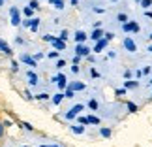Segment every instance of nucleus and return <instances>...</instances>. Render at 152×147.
<instances>
[{
  "mask_svg": "<svg viewBox=\"0 0 152 147\" xmlns=\"http://www.w3.org/2000/svg\"><path fill=\"white\" fill-rule=\"evenodd\" d=\"M10 17H11V25L13 27L21 25V13H19V8H17V6H11L10 8Z\"/></svg>",
  "mask_w": 152,
  "mask_h": 147,
  "instance_id": "1",
  "label": "nucleus"
},
{
  "mask_svg": "<svg viewBox=\"0 0 152 147\" xmlns=\"http://www.w3.org/2000/svg\"><path fill=\"white\" fill-rule=\"evenodd\" d=\"M122 30H124V32H139V30H141V27H139L135 21H128V23L122 25Z\"/></svg>",
  "mask_w": 152,
  "mask_h": 147,
  "instance_id": "2",
  "label": "nucleus"
},
{
  "mask_svg": "<svg viewBox=\"0 0 152 147\" xmlns=\"http://www.w3.org/2000/svg\"><path fill=\"white\" fill-rule=\"evenodd\" d=\"M90 51H92V49H88L85 44H77V47H75V55H79V57H85V58H86V57L90 55Z\"/></svg>",
  "mask_w": 152,
  "mask_h": 147,
  "instance_id": "3",
  "label": "nucleus"
},
{
  "mask_svg": "<svg viewBox=\"0 0 152 147\" xmlns=\"http://www.w3.org/2000/svg\"><path fill=\"white\" fill-rule=\"evenodd\" d=\"M124 47H126V51H130V53H135L137 51V45H135V42H133L130 36L124 38Z\"/></svg>",
  "mask_w": 152,
  "mask_h": 147,
  "instance_id": "4",
  "label": "nucleus"
},
{
  "mask_svg": "<svg viewBox=\"0 0 152 147\" xmlns=\"http://www.w3.org/2000/svg\"><path fill=\"white\" fill-rule=\"evenodd\" d=\"M107 40H105V38H102V40H98V42H96V45H94V49H92V51H94V53H102L105 47H107Z\"/></svg>",
  "mask_w": 152,
  "mask_h": 147,
  "instance_id": "5",
  "label": "nucleus"
},
{
  "mask_svg": "<svg viewBox=\"0 0 152 147\" xmlns=\"http://www.w3.org/2000/svg\"><path fill=\"white\" fill-rule=\"evenodd\" d=\"M53 47H55L56 51H64L66 49V42H64V40H60V38H53Z\"/></svg>",
  "mask_w": 152,
  "mask_h": 147,
  "instance_id": "6",
  "label": "nucleus"
},
{
  "mask_svg": "<svg viewBox=\"0 0 152 147\" xmlns=\"http://www.w3.org/2000/svg\"><path fill=\"white\" fill-rule=\"evenodd\" d=\"M69 89H73V91H85L86 89V85L83 83V81H72V83H68Z\"/></svg>",
  "mask_w": 152,
  "mask_h": 147,
  "instance_id": "7",
  "label": "nucleus"
},
{
  "mask_svg": "<svg viewBox=\"0 0 152 147\" xmlns=\"http://www.w3.org/2000/svg\"><path fill=\"white\" fill-rule=\"evenodd\" d=\"M75 42H77V44H85L86 42V38H88V36H86V32L85 30H77V32H75Z\"/></svg>",
  "mask_w": 152,
  "mask_h": 147,
  "instance_id": "8",
  "label": "nucleus"
},
{
  "mask_svg": "<svg viewBox=\"0 0 152 147\" xmlns=\"http://www.w3.org/2000/svg\"><path fill=\"white\" fill-rule=\"evenodd\" d=\"M26 78H28V83H30V85H38V83H39V78H38V74H36V72H32V70L26 74Z\"/></svg>",
  "mask_w": 152,
  "mask_h": 147,
  "instance_id": "9",
  "label": "nucleus"
},
{
  "mask_svg": "<svg viewBox=\"0 0 152 147\" xmlns=\"http://www.w3.org/2000/svg\"><path fill=\"white\" fill-rule=\"evenodd\" d=\"M56 83H58V87H60V89H66V87H68L66 75H64V74H58V75H56Z\"/></svg>",
  "mask_w": 152,
  "mask_h": 147,
  "instance_id": "10",
  "label": "nucleus"
},
{
  "mask_svg": "<svg viewBox=\"0 0 152 147\" xmlns=\"http://www.w3.org/2000/svg\"><path fill=\"white\" fill-rule=\"evenodd\" d=\"M103 30H102V28H94V30H92V34H90V38L92 40H94V42H98V40H102L103 38Z\"/></svg>",
  "mask_w": 152,
  "mask_h": 147,
  "instance_id": "11",
  "label": "nucleus"
},
{
  "mask_svg": "<svg viewBox=\"0 0 152 147\" xmlns=\"http://www.w3.org/2000/svg\"><path fill=\"white\" fill-rule=\"evenodd\" d=\"M49 4L53 6V8H56V10H64V8H66V2H64V0H49Z\"/></svg>",
  "mask_w": 152,
  "mask_h": 147,
  "instance_id": "12",
  "label": "nucleus"
},
{
  "mask_svg": "<svg viewBox=\"0 0 152 147\" xmlns=\"http://www.w3.org/2000/svg\"><path fill=\"white\" fill-rule=\"evenodd\" d=\"M21 62L28 64V66H36V58H32L30 55H23V57H21Z\"/></svg>",
  "mask_w": 152,
  "mask_h": 147,
  "instance_id": "13",
  "label": "nucleus"
},
{
  "mask_svg": "<svg viewBox=\"0 0 152 147\" xmlns=\"http://www.w3.org/2000/svg\"><path fill=\"white\" fill-rule=\"evenodd\" d=\"M38 28H39V19H38V17H30V30L36 32Z\"/></svg>",
  "mask_w": 152,
  "mask_h": 147,
  "instance_id": "14",
  "label": "nucleus"
},
{
  "mask_svg": "<svg viewBox=\"0 0 152 147\" xmlns=\"http://www.w3.org/2000/svg\"><path fill=\"white\" fill-rule=\"evenodd\" d=\"M0 51H2V53H6V55H11V53H13L10 45L6 44V42H2V40H0Z\"/></svg>",
  "mask_w": 152,
  "mask_h": 147,
  "instance_id": "15",
  "label": "nucleus"
},
{
  "mask_svg": "<svg viewBox=\"0 0 152 147\" xmlns=\"http://www.w3.org/2000/svg\"><path fill=\"white\" fill-rule=\"evenodd\" d=\"M100 134H102V138H111V136H113V130L107 128V126H102L100 128Z\"/></svg>",
  "mask_w": 152,
  "mask_h": 147,
  "instance_id": "16",
  "label": "nucleus"
},
{
  "mask_svg": "<svg viewBox=\"0 0 152 147\" xmlns=\"http://www.w3.org/2000/svg\"><path fill=\"white\" fill-rule=\"evenodd\" d=\"M83 109H85V106H83V104H77V106H73V108L69 109V111H72V113L77 117V115H81V111H83Z\"/></svg>",
  "mask_w": 152,
  "mask_h": 147,
  "instance_id": "17",
  "label": "nucleus"
},
{
  "mask_svg": "<svg viewBox=\"0 0 152 147\" xmlns=\"http://www.w3.org/2000/svg\"><path fill=\"white\" fill-rule=\"evenodd\" d=\"M64 98H66V96H64L62 92H58V95H55V96H53V104H55V106H58V104H60Z\"/></svg>",
  "mask_w": 152,
  "mask_h": 147,
  "instance_id": "18",
  "label": "nucleus"
},
{
  "mask_svg": "<svg viewBox=\"0 0 152 147\" xmlns=\"http://www.w3.org/2000/svg\"><path fill=\"white\" fill-rule=\"evenodd\" d=\"M73 134H85V125H77V126H72Z\"/></svg>",
  "mask_w": 152,
  "mask_h": 147,
  "instance_id": "19",
  "label": "nucleus"
},
{
  "mask_svg": "<svg viewBox=\"0 0 152 147\" xmlns=\"http://www.w3.org/2000/svg\"><path fill=\"white\" fill-rule=\"evenodd\" d=\"M124 87H126V89H137L139 83H137V81H124Z\"/></svg>",
  "mask_w": 152,
  "mask_h": 147,
  "instance_id": "20",
  "label": "nucleus"
},
{
  "mask_svg": "<svg viewBox=\"0 0 152 147\" xmlns=\"http://www.w3.org/2000/svg\"><path fill=\"white\" fill-rule=\"evenodd\" d=\"M28 6H30L34 11H38V10H39V0H30V2H28Z\"/></svg>",
  "mask_w": 152,
  "mask_h": 147,
  "instance_id": "21",
  "label": "nucleus"
},
{
  "mask_svg": "<svg viewBox=\"0 0 152 147\" xmlns=\"http://www.w3.org/2000/svg\"><path fill=\"white\" fill-rule=\"evenodd\" d=\"M126 108H128V109H130V111H132V113H135V111L139 109V108H137V104H133V102H126Z\"/></svg>",
  "mask_w": 152,
  "mask_h": 147,
  "instance_id": "22",
  "label": "nucleus"
},
{
  "mask_svg": "<svg viewBox=\"0 0 152 147\" xmlns=\"http://www.w3.org/2000/svg\"><path fill=\"white\" fill-rule=\"evenodd\" d=\"M88 108L96 111L98 108H100V104H98V100H94V98H92V100H90V102H88Z\"/></svg>",
  "mask_w": 152,
  "mask_h": 147,
  "instance_id": "23",
  "label": "nucleus"
},
{
  "mask_svg": "<svg viewBox=\"0 0 152 147\" xmlns=\"http://www.w3.org/2000/svg\"><path fill=\"white\" fill-rule=\"evenodd\" d=\"M64 96H66V98H73V96H75V91L69 89V87H66V92H64Z\"/></svg>",
  "mask_w": 152,
  "mask_h": 147,
  "instance_id": "24",
  "label": "nucleus"
},
{
  "mask_svg": "<svg viewBox=\"0 0 152 147\" xmlns=\"http://www.w3.org/2000/svg\"><path fill=\"white\" fill-rule=\"evenodd\" d=\"M88 125H100V119L94 115H88Z\"/></svg>",
  "mask_w": 152,
  "mask_h": 147,
  "instance_id": "25",
  "label": "nucleus"
},
{
  "mask_svg": "<svg viewBox=\"0 0 152 147\" xmlns=\"http://www.w3.org/2000/svg\"><path fill=\"white\" fill-rule=\"evenodd\" d=\"M150 6H152V0H141V8L143 10H148Z\"/></svg>",
  "mask_w": 152,
  "mask_h": 147,
  "instance_id": "26",
  "label": "nucleus"
},
{
  "mask_svg": "<svg viewBox=\"0 0 152 147\" xmlns=\"http://www.w3.org/2000/svg\"><path fill=\"white\" fill-rule=\"evenodd\" d=\"M116 19H118L122 25H124V23H128V15H126V13H118V15H116Z\"/></svg>",
  "mask_w": 152,
  "mask_h": 147,
  "instance_id": "27",
  "label": "nucleus"
},
{
  "mask_svg": "<svg viewBox=\"0 0 152 147\" xmlns=\"http://www.w3.org/2000/svg\"><path fill=\"white\" fill-rule=\"evenodd\" d=\"M23 13H25L26 17H32V13H34V10L30 8V6H26V8H25V10H23Z\"/></svg>",
  "mask_w": 152,
  "mask_h": 147,
  "instance_id": "28",
  "label": "nucleus"
},
{
  "mask_svg": "<svg viewBox=\"0 0 152 147\" xmlns=\"http://www.w3.org/2000/svg\"><path fill=\"white\" fill-rule=\"evenodd\" d=\"M68 36H69V34H68V30H62L58 38H60V40H64V42H68Z\"/></svg>",
  "mask_w": 152,
  "mask_h": 147,
  "instance_id": "29",
  "label": "nucleus"
},
{
  "mask_svg": "<svg viewBox=\"0 0 152 147\" xmlns=\"http://www.w3.org/2000/svg\"><path fill=\"white\" fill-rule=\"evenodd\" d=\"M79 125H88V117H83V115H79Z\"/></svg>",
  "mask_w": 152,
  "mask_h": 147,
  "instance_id": "30",
  "label": "nucleus"
},
{
  "mask_svg": "<svg viewBox=\"0 0 152 147\" xmlns=\"http://www.w3.org/2000/svg\"><path fill=\"white\" fill-rule=\"evenodd\" d=\"M103 38L107 40V42H111V40L115 38V34H113V32H105V34H103Z\"/></svg>",
  "mask_w": 152,
  "mask_h": 147,
  "instance_id": "31",
  "label": "nucleus"
},
{
  "mask_svg": "<svg viewBox=\"0 0 152 147\" xmlns=\"http://www.w3.org/2000/svg\"><path fill=\"white\" fill-rule=\"evenodd\" d=\"M21 25H23V27H26V28H30V17H26L25 21H21Z\"/></svg>",
  "mask_w": 152,
  "mask_h": 147,
  "instance_id": "32",
  "label": "nucleus"
},
{
  "mask_svg": "<svg viewBox=\"0 0 152 147\" xmlns=\"http://www.w3.org/2000/svg\"><path fill=\"white\" fill-rule=\"evenodd\" d=\"M47 57H49V58H58V51H49Z\"/></svg>",
  "mask_w": 152,
  "mask_h": 147,
  "instance_id": "33",
  "label": "nucleus"
},
{
  "mask_svg": "<svg viewBox=\"0 0 152 147\" xmlns=\"http://www.w3.org/2000/svg\"><path fill=\"white\" fill-rule=\"evenodd\" d=\"M36 98H38V100H47V98H51V96L47 95V92H42V95H38Z\"/></svg>",
  "mask_w": 152,
  "mask_h": 147,
  "instance_id": "34",
  "label": "nucleus"
},
{
  "mask_svg": "<svg viewBox=\"0 0 152 147\" xmlns=\"http://www.w3.org/2000/svg\"><path fill=\"white\" fill-rule=\"evenodd\" d=\"M66 66V61H62V58H58L56 61V68H64Z\"/></svg>",
  "mask_w": 152,
  "mask_h": 147,
  "instance_id": "35",
  "label": "nucleus"
},
{
  "mask_svg": "<svg viewBox=\"0 0 152 147\" xmlns=\"http://www.w3.org/2000/svg\"><path fill=\"white\" fill-rule=\"evenodd\" d=\"M90 75H92V78H100V72H98L96 68H92L90 70Z\"/></svg>",
  "mask_w": 152,
  "mask_h": 147,
  "instance_id": "36",
  "label": "nucleus"
},
{
  "mask_svg": "<svg viewBox=\"0 0 152 147\" xmlns=\"http://www.w3.org/2000/svg\"><path fill=\"white\" fill-rule=\"evenodd\" d=\"M21 126H25L26 130H34V126H30V125H28V123H21Z\"/></svg>",
  "mask_w": 152,
  "mask_h": 147,
  "instance_id": "37",
  "label": "nucleus"
},
{
  "mask_svg": "<svg viewBox=\"0 0 152 147\" xmlns=\"http://www.w3.org/2000/svg\"><path fill=\"white\" fill-rule=\"evenodd\" d=\"M72 72L73 74H79V64H73V66H72Z\"/></svg>",
  "mask_w": 152,
  "mask_h": 147,
  "instance_id": "38",
  "label": "nucleus"
},
{
  "mask_svg": "<svg viewBox=\"0 0 152 147\" xmlns=\"http://www.w3.org/2000/svg\"><path fill=\"white\" fill-rule=\"evenodd\" d=\"M116 95H118V96H122V95H126V87H124V89H116Z\"/></svg>",
  "mask_w": 152,
  "mask_h": 147,
  "instance_id": "39",
  "label": "nucleus"
},
{
  "mask_svg": "<svg viewBox=\"0 0 152 147\" xmlns=\"http://www.w3.org/2000/svg\"><path fill=\"white\" fill-rule=\"evenodd\" d=\"M66 119H68V121H72V119H75V115L72 113V111H68V113H66Z\"/></svg>",
  "mask_w": 152,
  "mask_h": 147,
  "instance_id": "40",
  "label": "nucleus"
},
{
  "mask_svg": "<svg viewBox=\"0 0 152 147\" xmlns=\"http://www.w3.org/2000/svg\"><path fill=\"white\" fill-rule=\"evenodd\" d=\"M53 38H55V36H51V34H47V36H43V42H53Z\"/></svg>",
  "mask_w": 152,
  "mask_h": 147,
  "instance_id": "41",
  "label": "nucleus"
},
{
  "mask_svg": "<svg viewBox=\"0 0 152 147\" xmlns=\"http://www.w3.org/2000/svg\"><path fill=\"white\" fill-rule=\"evenodd\" d=\"M81 58H83V57H79V55H75V57H73V64H79V62H81Z\"/></svg>",
  "mask_w": 152,
  "mask_h": 147,
  "instance_id": "42",
  "label": "nucleus"
},
{
  "mask_svg": "<svg viewBox=\"0 0 152 147\" xmlns=\"http://www.w3.org/2000/svg\"><path fill=\"white\" fill-rule=\"evenodd\" d=\"M4 128H6L4 123H0V140H2V136H4Z\"/></svg>",
  "mask_w": 152,
  "mask_h": 147,
  "instance_id": "43",
  "label": "nucleus"
},
{
  "mask_svg": "<svg viewBox=\"0 0 152 147\" xmlns=\"http://www.w3.org/2000/svg\"><path fill=\"white\" fill-rule=\"evenodd\" d=\"M11 70L17 72V70H19V64H17V62H11Z\"/></svg>",
  "mask_w": 152,
  "mask_h": 147,
  "instance_id": "44",
  "label": "nucleus"
},
{
  "mask_svg": "<svg viewBox=\"0 0 152 147\" xmlns=\"http://www.w3.org/2000/svg\"><path fill=\"white\" fill-rule=\"evenodd\" d=\"M124 78H126V79L132 78V70H126V72H124Z\"/></svg>",
  "mask_w": 152,
  "mask_h": 147,
  "instance_id": "45",
  "label": "nucleus"
},
{
  "mask_svg": "<svg viewBox=\"0 0 152 147\" xmlns=\"http://www.w3.org/2000/svg\"><path fill=\"white\" fill-rule=\"evenodd\" d=\"M15 44H19V45H23V44H25V40H23V38H15Z\"/></svg>",
  "mask_w": 152,
  "mask_h": 147,
  "instance_id": "46",
  "label": "nucleus"
},
{
  "mask_svg": "<svg viewBox=\"0 0 152 147\" xmlns=\"http://www.w3.org/2000/svg\"><path fill=\"white\" fill-rule=\"evenodd\" d=\"M143 74H145V75L150 74V66H145V68H143Z\"/></svg>",
  "mask_w": 152,
  "mask_h": 147,
  "instance_id": "47",
  "label": "nucleus"
},
{
  "mask_svg": "<svg viewBox=\"0 0 152 147\" xmlns=\"http://www.w3.org/2000/svg\"><path fill=\"white\" fill-rule=\"evenodd\" d=\"M25 98H26V100H30V98H32V95H30L28 91H25Z\"/></svg>",
  "mask_w": 152,
  "mask_h": 147,
  "instance_id": "48",
  "label": "nucleus"
},
{
  "mask_svg": "<svg viewBox=\"0 0 152 147\" xmlns=\"http://www.w3.org/2000/svg\"><path fill=\"white\" fill-rule=\"evenodd\" d=\"M145 15H147L148 19H152V11H147V10H145Z\"/></svg>",
  "mask_w": 152,
  "mask_h": 147,
  "instance_id": "49",
  "label": "nucleus"
},
{
  "mask_svg": "<svg viewBox=\"0 0 152 147\" xmlns=\"http://www.w3.org/2000/svg\"><path fill=\"white\" fill-rule=\"evenodd\" d=\"M69 2H72V6H77V4H79V0H69Z\"/></svg>",
  "mask_w": 152,
  "mask_h": 147,
  "instance_id": "50",
  "label": "nucleus"
},
{
  "mask_svg": "<svg viewBox=\"0 0 152 147\" xmlns=\"http://www.w3.org/2000/svg\"><path fill=\"white\" fill-rule=\"evenodd\" d=\"M148 51H150V53H152V45H148Z\"/></svg>",
  "mask_w": 152,
  "mask_h": 147,
  "instance_id": "51",
  "label": "nucleus"
},
{
  "mask_svg": "<svg viewBox=\"0 0 152 147\" xmlns=\"http://www.w3.org/2000/svg\"><path fill=\"white\" fill-rule=\"evenodd\" d=\"M0 6H4V0H0Z\"/></svg>",
  "mask_w": 152,
  "mask_h": 147,
  "instance_id": "52",
  "label": "nucleus"
},
{
  "mask_svg": "<svg viewBox=\"0 0 152 147\" xmlns=\"http://www.w3.org/2000/svg\"><path fill=\"white\" fill-rule=\"evenodd\" d=\"M135 2H137V4H141V0H135Z\"/></svg>",
  "mask_w": 152,
  "mask_h": 147,
  "instance_id": "53",
  "label": "nucleus"
},
{
  "mask_svg": "<svg viewBox=\"0 0 152 147\" xmlns=\"http://www.w3.org/2000/svg\"><path fill=\"white\" fill-rule=\"evenodd\" d=\"M111 2H116V0H111Z\"/></svg>",
  "mask_w": 152,
  "mask_h": 147,
  "instance_id": "54",
  "label": "nucleus"
},
{
  "mask_svg": "<svg viewBox=\"0 0 152 147\" xmlns=\"http://www.w3.org/2000/svg\"><path fill=\"white\" fill-rule=\"evenodd\" d=\"M150 85H152V79H150Z\"/></svg>",
  "mask_w": 152,
  "mask_h": 147,
  "instance_id": "55",
  "label": "nucleus"
}]
</instances>
